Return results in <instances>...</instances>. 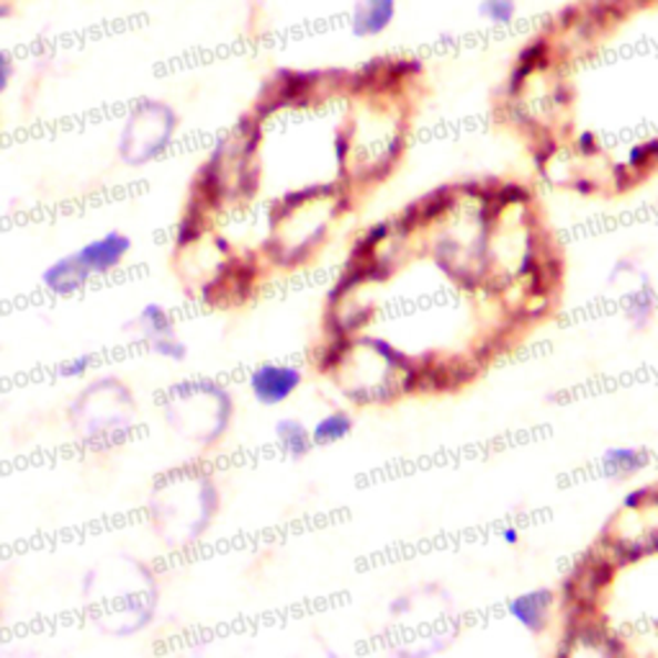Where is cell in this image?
Wrapping results in <instances>:
<instances>
[{"label": "cell", "instance_id": "cell-1", "mask_svg": "<svg viewBox=\"0 0 658 658\" xmlns=\"http://www.w3.org/2000/svg\"><path fill=\"white\" fill-rule=\"evenodd\" d=\"M178 130V114L163 101H140L119 136V155L126 165L142 167L163 155Z\"/></svg>", "mask_w": 658, "mask_h": 658}, {"label": "cell", "instance_id": "cell-2", "mask_svg": "<svg viewBox=\"0 0 658 658\" xmlns=\"http://www.w3.org/2000/svg\"><path fill=\"white\" fill-rule=\"evenodd\" d=\"M553 65H556V37L548 34V31H541V34L527 39L523 50L517 52L507 83H504L507 99H517L527 88L530 80H533V75L551 70Z\"/></svg>", "mask_w": 658, "mask_h": 658}, {"label": "cell", "instance_id": "cell-3", "mask_svg": "<svg viewBox=\"0 0 658 658\" xmlns=\"http://www.w3.org/2000/svg\"><path fill=\"white\" fill-rule=\"evenodd\" d=\"M301 368L288 363H265L253 371L250 391L260 404L278 407L301 387Z\"/></svg>", "mask_w": 658, "mask_h": 658}, {"label": "cell", "instance_id": "cell-4", "mask_svg": "<svg viewBox=\"0 0 658 658\" xmlns=\"http://www.w3.org/2000/svg\"><path fill=\"white\" fill-rule=\"evenodd\" d=\"M630 11H636L633 0H582V19L574 34L582 42H597L609 29L628 19Z\"/></svg>", "mask_w": 658, "mask_h": 658}, {"label": "cell", "instance_id": "cell-5", "mask_svg": "<svg viewBox=\"0 0 658 658\" xmlns=\"http://www.w3.org/2000/svg\"><path fill=\"white\" fill-rule=\"evenodd\" d=\"M132 250V239L122 235V232H109L93 243H88L75 253L80 263L85 265L93 276H103V273H111L122 265L126 253Z\"/></svg>", "mask_w": 658, "mask_h": 658}, {"label": "cell", "instance_id": "cell-6", "mask_svg": "<svg viewBox=\"0 0 658 658\" xmlns=\"http://www.w3.org/2000/svg\"><path fill=\"white\" fill-rule=\"evenodd\" d=\"M397 19V0H356L350 13V31L358 39L381 37Z\"/></svg>", "mask_w": 658, "mask_h": 658}, {"label": "cell", "instance_id": "cell-7", "mask_svg": "<svg viewBox=\"0 0 658 658\" xmlns=\"http://www.w3.org/2000/svg\"><path fill=\"white\" fill-rule=\"evenodd\" d=\"M91 276L93 273L80 263L78 255H65V258L52 263L50 268L42 273V284L47 291L65 296L72 291H80V288L91 280Z\"/></svg>", "mask_w": 658, "mask_h": 658}, {"label": "cell", "instance_id": "cell-8", "mask_svg": "<svg viewBox=\"0 0 658 658\" xmlns=\"http://www.w3.org/2000/svg\"><path fill=\"white\" fill-rule=\"evenodd\" d=\"M556 602V594L551 589H537L527 592L523 597H517L510 605V613L517 617L520 623L525 625L530 633H543L545 625H548V613Z\"/></svg>", "mask_w": 658, "mask_h": 658}, {"label": "cell", "instance_id": "cell-9", "mask_svg": "<svg viewBox=\"0 0 658 658\" xmlns=\"http://www.w3.org/2000/svg\"><path fill=\"white\" fill-rule=\"evenodd\" d=\"M648 465V453L638 451V448H613V451L605 453L602 459V471L607 473L609 479H628L633 473Z\"/></svg>", "mask_w": 658, "mask_h": 658}, {"label": "cell", "instance_id": "cell-10", "mask_svg": "<svg viewBox=\"0 0 658 658\" xmlns=\"http://www.w3.org/2000/svg\"><path fill=\"white\" fill-rule=\"evenodd\" d=\"M276 438H278V445L284 448L286 455H291V459H304L311 451V445H315V440H311V430H307V424L299 422V420H280L276 424Z\"/></svg>", "mask_w": 658, "mask_h": 658}, {"label": "cell", "instance_id": "cell-11", "mask_svg": "<svg viewBox=\"0 0 658 658\" xmlns=\"http://www.w3.org/2000/svg\"><path fill=\"white\" fill-rule=\"evenodd\" d=\"M352 424L356 422H352V417L348 412H329L315 424V430H311V440H315V445L337 443V440H345L350 435Z\"/></svg>", "mask_w": 658, "mask_h": 658}, {"label": "cell", "instance_id": "cell-12", "mask_svg": "<svg viewBox=\"0 0 658 658\" xmlns=\"http://www.w3.org/2000/svg\"><path fill=\"white\" fill-rule=\"evenodd\" d=\"M136 325L142 327V332L147 340H160V337H171L173 332V319L163 307L157 304H150V307L142 309V315L136 317Z\"/></svg>", "mask_w": 658, "mask_h": 658}, {"label": "cell", "instance_id": "cell-13", "mask_svg": "<svg viewBox=\"0 0 658 658\" xmlns=\"http://www.w3.org/2000/svg\"><path fill=\"white\" fill-rule=\"evenodd\" d=\"M476 11L492 27H510L517 16V0H479Z\"/></svg>", "mask_w": 658, "mask_h": 658}, {"label": "cell", "instance_id": "cell-14", "mask_svg": "<svg viewBox=\"0 0 658 658\" xmlns=\"http://www.w3.org/2000/svg\"><path fill=\"white\" fill-rule=\"evenodd\" d=\"M628 165L633 171H638L640 175L651 173L658 167V136H651V140L636 144L628 152Z\"/></svg>", "mask_w": 658, "mask_h": 658}, {"label": "cell", "instance_id": "cell-15", "mask_svg": "<svg viewBox=\"0 0 658 658\" xmlns=\"http://www.w3.org/2000/svg\"><path fill=\"white\" fill-rule=\"evenodd\" d=\"M654 309H656V294H654L651 286L638 288V291L630 296L628 317L633 319V325H636V327H644L648 319L654 317Z\"/></svg>", "mask_w": 658, "mask_h": 658}, {"label": "cell", "instance_id": "cell-16", "mask_svg": "<svg viewBox=\"0 0 658 658\" xmlns=\"http://www.w3.org/2000/svg\"><path fill=\"white\" fill-rule=\"evenodd\" d=\"M152 352L163 356L167 360H183L186 358V345H183L178 337H160V340H152Z\"/></svg>", "mask_w": 658, "mask_h": 658}, {"label": "cell", "instance_id": "cell-17", "mask_svg": "<svg viewBox=\"0 0 658 658\" xmlns=\"http://www.w3.org/2000/svg\"><path fill=\"white\" fill-rule=\"evenodd\" d=\"M644 178L638 171H633L628 163H615L613 165V186L617 194H625V191H630L636 183Z\"/></svg>", "mask_w": 658, "mask_h": 658}, {"label": "cell", "instance_id": "cell-18", "mask_svg": "<svg viewBox=\"0 0 658 658\" xmlns=\"http://www.w3.org/2000/svg\"><path fill=\"white\" fill-rule=\"evenodd\" d=\"M574 147H576V152H579L582 157H597V155H602V144H599L597 134H594V132H582L574 140Z\"/></svg>", "mask_w": 658, "mask_h": 658}, {"label": "cell", "instance_id": "cell-19", "mask_svg": "<svg viewBox=\"0 0 658 658\" xmlns=\"http://www.w3.org/2000/svg\"><path fill=\"white\" fill-rule=\"evenodd\" d=\"M91 366H93V356H78L72 358L70 363L62 366V376H68V379H78V376L91 371Z\"/></svg>", "mask_w": 658, "mask_h": 658}, {"label": "cell", "instance_id": "cell-20", "mask_svg": "<svg viewBox=\"0 0 658 658\" xmlns=\"http://www.w3.org/2000/svg\"><path fill=\"white\" fill-rule=\"evenodd\" d=\"M13 72H16V65H13L11 52H0V95H3L8 91V85H11Z\"/></svg>", "mask_w": 658, "mask_h": 658}, {"label": "cell", "instance_id": "cell-21", "mask_svg": "<svg viewBox=\"0 0 658 658\" xmlns=\"http://www.w3.org/2000/svg\"><path fill=\"white\" fill-rule=\"evenodd\" d=\"M572 188L576 191V194H582V196H594L599 191L597 181L587 178V175H576V178L572 181Z\"/></svg>", "mask_w": 658, "mask_h": 658}, {"label": "cell", "instance_id": "cell-22", "mask_svg": "<svg viewBox=\"0 0 658 658\" xmlns=\"http://www.w3.org/2000/svg\"><path fill=\"white\" fill-rule=\"evenodd\" d=\"M8 16H11V6H8V3H3V0H0V21L8 19Z\"/></svg>", "mask_w": 658, "mask_h": 658}, {"label": "cell", "instance_id": "cell-23", "mask_svg": "<svg viewBox=\"0 0 658 658\" xmlns=\"http://www.w3.org/2000/svg\"><path fill=\"white\" fill-rule=\"evenodd\" d=\"M656 3H658V0H633V6H636V8H651Z\"/></svg>", "mask_w": 658, "mask_h": 658}, {"label": "cell", "instance_id": "cell-24", "mask_svg": "<svg viewBox=\"0 0 658 658\" xmlns=\"http://www.w3.org/2000/svg\"><path fill=\"white\" fill-rule=\"evenodd\" d=\"M504 541H507V543H517V533H515V530H507V533H504Z\"/></svg>", "mask_w": 658, "mask_h": 658}, {"label": "cell", "instance_id": "cell-25", "mask_svg": "<svg viewBox=\"0 0 658 658\" xmlns=\"http://www.w3.org/2000/svg\"><path fill=\"white\" fill-rule=\"evenodd\" d=\"M440 42H443V44H451V42H453V37H451V34H443V37H440Z\"/></svg>", "mask_w": 658, "mask_h": 658}]
</instances>
